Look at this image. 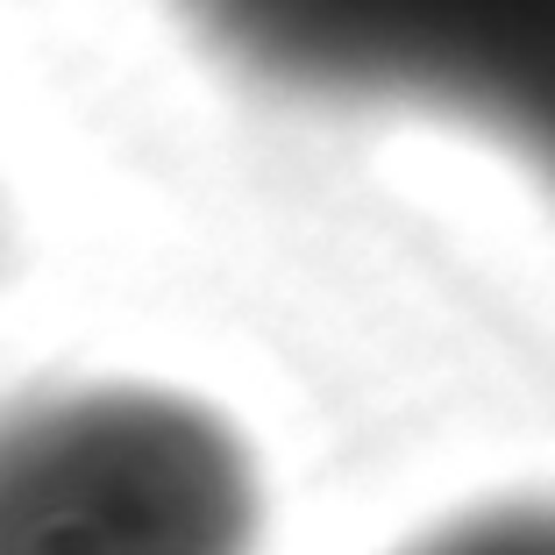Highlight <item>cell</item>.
Instances as JSON below:
<instances>
[{
  "label": "cell",
  "mask_w": 555,
  "mask_h": 555,
  "mask_svg": "<svg viewBox=\"0 0 555 555\" xmlns=\"http://www.w3.org/2000/svg\"><path fill=\"white\" fill-rule=\"evenodd\" d=\"M243 65L520 135L555 171V0H185Z\"/></svg>",
  "instance_id": "obj_2"
},
{
  "label": "cell",
  "mask_w": 555,
  "mask_h": 555,
  "mask_svg": "<svg viewBox=\"0 0 555 555\" xmlns=\"http://www.w3.org/2000/svg\"><path fill=\"white\" fill-rule=\"evenodd\" d=\"M235 435L171 392H65L0 413V555H249Z\"/></svg>",
  "instance_id": "obj_1"
},
{
  "label": "cell",
  "mask_w": 555,
  "mask_h": 555,
  "mask_svg": "<svg viewBox=\"0 0 555 555\" xmlns=\"http://www.w3.org/2000/svg\"><path fill=\"white\" fill-rule=\"evenodd\" d=\"M413 555H555V506H491L441 527Z\"/></svg>",
  "instance_id": "obj_3"
}]
</instances>
